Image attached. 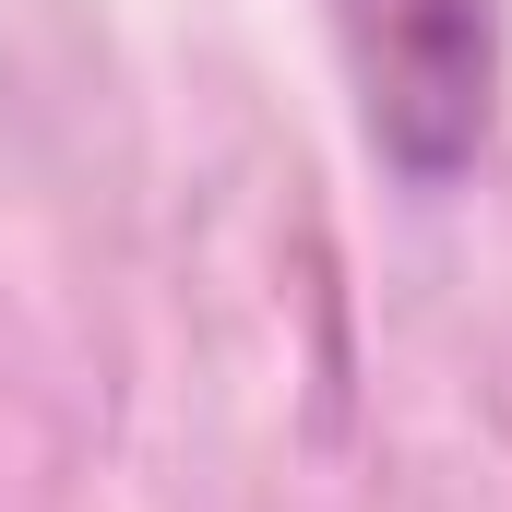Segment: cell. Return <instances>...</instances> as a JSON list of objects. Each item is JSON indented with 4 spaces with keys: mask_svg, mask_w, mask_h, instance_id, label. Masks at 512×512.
<instances>
[{
    "mask_svg": "<svg viewBox=\"0 0 512 512\" xmlns=\"http://www.w3.org/2000/svg\"><path fill=\"white\" fill-rule=\"evenodd\" d=\"M358 120L405 179H453L489 143V96H501V0H322Z\"/></svg>",
    "mask_w": 512,
    "mask_h": 512,
    "instance_id": "1",
    "label": "cell"
}]
</instances>
